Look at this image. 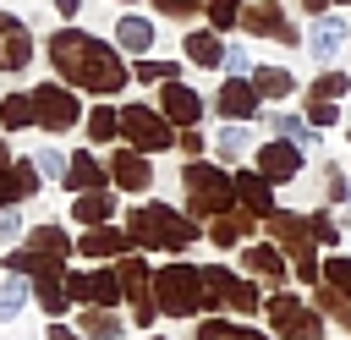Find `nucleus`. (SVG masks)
I'll list each match as a JSON object with an SVG mask.
<instances>
[{"instance_id":"obj_47","label":"nucleus","mask_w":351,"mask_h":340,"mask_svg":"<svg viewBox=\"0 0 351 340\" xmlns=\"http://www.w3.org/2000/svg\"><path fill=\"white\" fill-rule=\"evenodd\" d=\"M159 5V16H192V11H203V0H154Z\"/></svg>"},{"instance_id":"obj_43","label":"nucleus","mask_w":351,"mask_h":340,"mask_svg":"<svg viewBox=\"0 0 351 340\" xmlns=\"http://www.w3.org/2000/svg\"><path fill=\"white\" fill-rule=\"evenodd\" d=\"M225 77H252V55L241 44H225Z\"/></svg>"},{"instance_id":"obj_51","label":"nucleus","mask_w":351,"mask_h":340,"mask_svg":"<svg viewBox=\"0 0 351 340\" xmlns=\"http://www.w3.org/2000/svg\"><path fill=\"white\" fill-rule=\"evenodd\" d=\"M302 5H307L313 16H324V11H329V0H302Z\"/></svg>"},{"instance_id":"obj_50","label":"nucleus","mask_w":351,"mask_h":340,"mask_svg":"<svg viewBox=\"0 0 351 340\" xmlns=\"http://www.w3.org/2000/svg\"><path fill=\"white\" fill-rule=\"evenodd\" d=\"M55 11H60V16H66V22H71V16H77V11H82V0H55Z\"/></svg>"},{"instance_id":"obj_24","label":"nucleus","mask_w":351,"mask_h":340,"mask_svg":"<svg viewBox=\"0 0 351 340\" xmlns=\"http://www.w3.org/2000/svg\"><path fill=\"white\" fill-rule=\"evenodd\" d=\"M110 214H115V192L110 186H99V192H77L71 197V219L88 230V225H110Z\"/></svg>"},{"instance_id":"obj_49","label":"nucleus","mask_w":351,"mask_h":340,"mask_svg":"<svg viewBox=\"0 0 351 340\" xmlns=\"http://www.w3.org/2000/svg\"><path fill=\"white\" fill-rule=\"evenodd\" d=\"M44 340H82V329H71V324H49Z\"/></svg>"},{"instance_id":"obj_17","label":"nucleus","mask_w":351,"mask_h":340,"mask_svg":"<svg viewBox=\"0 0 351 340\" xmlns=\"http://www.w3.org/2000/svg\"><path fill=\"white\" fill-rule=\"evenodd\" d=\"M110 181H115L121 192H148V186H154L148 154H143V148H115V154H110Z\"/></svg>"},{"instance_id":"obj_37","label":"nucleus","mask_w":351,"mask_h":340,"mask_svg":"<svg viewBox=\"0 0 351 340\" xmlns=\"http://www.w3.org/2000/svg\"><path fill=\"white\" fill-rule=\"evenodd\" d=\"M132 77H137V82H176V77H181V66H176V60H148V55H137Z\"/></svg>"},{"instance_id":"obj_39","label":"nucleus","mask_w":351,"mask_h":340,"mask_svg":"<svg viewBox=\"0 0 351 340\" xmlns=\"http://www.w3.org/2000/svg\"><path fill=\"white\" fill-rule=\"evenodd\" d=\"M346 88H351L346 71H318L313 77V99H346Z\"/></svg>"},{"instance_id":"obj_25","label":"nucleus","mask_w":351,"mask_h":340,"mask_svg":"<svg viewBox=\"0 0 351 340\" xmlns=\"http://www.w3.org/2000/svg\"><path fill=\"white\" fill-rule=\"evenodd\" d=\"M241 236H252V214L247 208H225L208 219V241L214 247H241Z\"/></svg>"},{"instance_id":"obj_46","label":"nucleus","mask_w":351,"mask_h":340,"mask_svg":"<svg viewBox=\"0 0 351 340\" xmlns=\"http://www.w3.org/2000/svg\"><path fill=\"white\" fill-rule=\"evenodd\" d=\"M324 192H329V203H346V197H351V192H346V175H340L335 165L324 170Z\"/></svg>"},{"instance_id":"obj_6","label":"nucleus","mask_w":351,"mask_h":340,"mask_svg":"<svg viewBox=\"0 0 351 340\" xmlns=\"http://www.w3.org/2000/svg\"><path fill=\"white\" fill-rule=\"evenodd\" d=\"M269 230H274V241H280V252H291V263H296V274L302 280H324V269H318V258H313V247H318V236H313V219H302V214H269Z\"/></svg>"},{"instance_id":"obj_9","label":"nucleus","mask_w":351,"mask_h":340,"mask_svg":"<svg viewBox=\"0 0 351 340\" xmlns=\"http://www.w3.org/2000/svg\"><path fill=\"white\" fill-rule=\"evenodd\" d=\"M203 291H208V307H230V313H258V285L219 269V263H203Z\"/></svg>"},{"instance_id":"obj_52","label":"nucleus","mask_w":351,"mask_h":340,"mask_svg":"<svg viewBox=\"0 0 351 340\" xmlns=\"http://www.w3.org/2000/svg\"><path fill=\"white\" fill-rule=\"evenodd\" d=\"M5 165H11V148H5V137H0V170H5Z\"/></svg>"},{"instance_id":"obj_29","label":"nucleus","mask_w":351,"mask_h":340,"mask_svg":"<svg viewBox=\"0 0 351 340\" xmlns=\"http://www.w3.org/2000/svg\"><path fill=\"white\" fill-rule=\"evenodd\" d=\"M0 126H5V132H27V126H38L33 93H5V99H0Z\"/></svg>"},{"instance_id":"obj_35","label":"nucleus","mask_w":351,"mask_h":340,"mask_svg":"<svg viewBox=\"0 0 351 340\" xmlns=\"http://www.w3.org/2000/svg\"><path fill=\"white\" fill-rule=\"evenodd\" d=\"M269 126H274V137H291V143H302V148H313L318 143V126L313 121H302V115H269Z\"/></svg>"},{"instance_id":"obj_23","label":"nucleus","mask_w":351,"mask_h":340,"mask_svg":"<svg viewBox=\"0 0 351 340\" xmlns=\"http://www.w3.org/2000/svg\"><path fill=\"white\" fill-rule=\"evenodd\" d=\"M154 22L148 16H137V11H126L121 22H115V44H121V55H148L154 49Z\"/></svg>"},{"instance_id":"obj_8","label":"nucleus","mask_w":351,"mask_h":340,"mask_svg":"<svg viewBox=\"0 0 351 340\" xmlns=\"http://www.w3.org/2000/svg\"><path fill=\"white\" fill-rule=\"evenodd\" d=\"M33 110H38V126L55 132V137L82 121V104H77V88L71 82H38L33 88Z\"/></svg>"},{"instance_id":"obj_22","label":"nucleus","mask_w":351,"mask_h":340,"mask_svg":"<svg viewBox=\"0 0 351 340\" xmlns=\"http://www.w3.org/2000/svg\"><path fill=\"white\" fill-rule=\"evenodd\" d=\"M99 186H110V165H99L88 148H77L66 165V192H99Z\"/></svg>"},{"instance_id":"obj_32","label":"nucleus","mask_w":351,"mask_h":340,"mask_svg":"<svg viewBox=\"0 0 351 340\" xmlns=\"http://www.w3.org/2000/svg\"><path fill=\"white\" fill-rule=\"evenodd\" d=\"M22 241H27V247H38V252H49V258H60V263L71 258V236H66L60 225H33Z\"/></svg>"},{"instance_id":"obj_53","label":"nucleus","mask_w":351,"mask_h":340,"mask_svg":"<svg viewBox=\"0 0 351 340\" xmlns=\"http://www.w3.org/2000/svg\"><path fill=\"white\" fill-rule=\"evenodd\" d=\"M143 340H165V335H143Z\"/></svg>"},{"instance_id":"obj_7","label":"nucleus","mask_w":351,"mask_h":340,"mask_svg":"<svg viewBox=\"0 0 351 340\" xmlns=\"http://www.w3.org/2000/svg\"><path fill=\"white\" fill-rule=\"evenodd\" d=\"M263 313H269L274 335H285V340H324V313H318V307H307V302H302V296H291V291L269 296V302H263Z\"/></svg>"},{"instance_id":"obj_4","label":"nucleus","mask_w":351,"mask_h":340,"mask_svg":"<svg viewBox=\"0 0 351 340\" xmlns=\"http://www.w3.org/2000/svg\"><path fill=\"white\" fill-rule=\"evenodd\" d=\"M181 186H186V214H192V219H214V214L236 208V175H225V170L208 165V159H186Z\"/></svg>"},{"instance_id":"obj_20","label":"nucleus","mask_w":351,"mask_h":340,"mask_svg":"<svg viewBox=\"0 0 351 340\" xmlns=\"http://www.w3.org/2000/svg\"><path fill=\"white\" fill-rule=\"evenodd\" d=\"M236 203L247 208V214H274V181L263 175V170H236Z\"/></svg>"},{"instance_id":"obj_42","label":"nucleus","mask_w":351,"mask_h":340,"mask_svg":"<svg viewBox=\"0 0 351 340\" xmlns=\"http://www.w3.org/2000/svg\"><path fill=\"white\" fill-rule=\"evenodd\" d=\"M307 121H313V126H335V121H340V99H313V93H307Z\"/></svg>"},{"instance_id":"obj_45","label":"nucleus","mask_w":351,"mask_h":340,"mask_svg":"<svg viewBox=\"0 0 351 340\" xmlns=\"http://www.w3.org/2000/svg\"><path fill=\"white\" fill-rule=\"evenodd\" d=\"M27 230H22V214H16V203L11 208H0V241H22Z\"/></svg>"},{"instance_id":"obj_19","label":"nucleus","mask_w":351,"mask_h":340,"mask_svg":"<svg viewBox=\"0 0 351 340\" xmlns=\"http://www.w3.org/2000/svg\"><path fill=\"white\" fill-rule=\"evenodd\" d=\"M307 49H313V60H335V55L346 49V16H335V11L313 16V27H307Z\"/></svg>"},{"instance_id":"obj_26","label":"nucleus","mask_w":351,"mask_h":340,"mask_svg":"<svg viewBox=\"0 0 351 340\" xmlns=\"http://www.w3.org/2000/svg\"><path fill=\"white\" fill-rule=\"evenodd\" d=\"M241 269L247 274H258V280H274V285H285V252L280 247H241Z\"/></svg>"},{"instance_id":"obj_38","label":"nucleus","mask_w":351,"mask_h":340,"mask_svg":"<svg viewBox=\"0 0 351 340\" xmlns=\"http://www.w3.org/2000/svg\"><path fill=\"white\" fill-rule=\"evenodd\" d=\"M33 165H38V175H44V181H66L71 154H60V148H38V154H33Z\"/></svg>"},{"instance_id":"obj_18","label":"nucleus","mask_w":351,"mask_h":340,"mask_svg":"<svg viewBox=\"0 0 351 340\" xmlns=\"http://www.w3.org/2000/svg\"><path fill=\"white\" fill-rule=\"evenodd\" d=\"M137 241H132V230H115V225H88L82 236H77V252L82 258H126Z\"/></svg>"},{"instance_id":"obj_54","label":"nucleus","mask_w":351,"mask_h":340,"mask_svg":"<svg viewBox=\"0 0 351 340\" xmlns=\"http://www.w3.org/2000/svg\"><path fill=\"white\" fill-rule=\"evenodd\" d=\"M121 5H137V0H121Z\"/></svg>"},{"instance_id":"obj_11","label":"nucleus","mask_w":351,"mask_h":340,"mask_svg":"<svg viewBox=\"0 0 351 340\" xmlns=\"http://www.w3.org/2000/svg\"><path fill=\"white\" fill-rule=\"evenodd\" d=\"M115 274H121V285H126L132 324H154V318H159V302H154V269H148L137 252H126V258L115 263Z\"/></svg>"},{"instance_id":"obj_33","label":"nucleus","mask_w":351,"mask_h":340,"mask_svg":"<svg viewBox=\"0 0 351 340\" xmlns=\"http://www.w3.org/2000/svg\"><path fill=\"white\" fill-rule=\"evenodd\" d=\"M197 340H269L263 329L252 324H230V318H203L197 324Z\"/></svg>"},{"instance_id":"obj_55","label":"nucleus","mask_w":351,"mask_h":340,"mask_svg":"<svg viewBox=\"0 0 351 340\" xmlns=\"http://www.w3.org/2000/svg\"><path fill=\"white\" fill-rule=\"evenodd\" d=\"M340 5H351V0H340Z\"/></svg>"},{"instance_id":"obj_16","label":"nucleus","mask_w":351,"mask_h":340,"mask_svg":"<svg viewBox=\"0 0 351 340\" xmlns=\"http://www.w3.org/2000/svg\"><path fill=\"white\" fill-rule=\"evenodd\" d=\"M252 159H258V170H263L269 181H296V175H302V143H291V137L263 143Z\"/></svg>"},{"instance_id":"obj_3","label":"nucleus","mask_w":351,"mask_h":340,"mask_svg":"<svg viewBox=\"0 0 351 340\" xmlns=\"http://www.w3.org/2000/svg\"><path fill=\"white\" fill-rule=\"evenodd\" d=\"M154 302L165 318H197L208 307V291H203V269L197 263H165L154 269Z\"/></svg>"},{"instance_id":"obj_48","label":"nucleus","mask_w":351,"mask_h":340,"mask_svg":"<svg viewBox=\"0 0 351 340\" xmlns=\"http://www.w3.org/2000/svg\"><path fill=\"white\" fill-rule=\"evenodd\" d=\"M176 148L197 159V154H203V132H197V126H181V137H176Z\"/></svg>"},{"instance_id":"obj_1","label":"nucleus","mask_w":351,"mask_h":340,"mask_svg":"<svg viewBox=\"0 0 351 340\" xmlns=\"http://www.w3.org/2000/svg\"><path fill=\"white\" fill-rule=\"evenodd\" d=\"M44 49H49V66L60 71V82H71V88H82V93H99V99L121 93L126 77H132L126 60H121V44L93 38L88 27H55Z\"/></svg>"},{"instance_id":"obj_40","label":"nucleus","mask_w":351,"mask_h":340,"mask_svg":"<svg viewBox=\"0 0 351 340\" xmlns=\"http://www.w3.org/2000/svg\"><path fill=\"white\" fill-rule=\"evenodd\" d=\"M203 11H208V22H214L219 33L241 22V0H203Z\"/></svg>"},{"instance_id":"obj_14","label":"nucleus","mask_w":351,"mask_h":340,"mask_svg":"<svg viewBox=\"0 0 351 340\" xmlns=\"http://www.w3.org/2000/svg\"><path fill=\"white\" fill-rule=\"evenodd\" d=\"M258 104H263V93L252 88V77H225L219 93H214V110H219L225 121H252Z\"/></svg>"},{"instance_id":"obj_34","label":"nucleus","mask_w":351,"mask_h":340,"mask_svg":"<svg viewBox=\"0 0 351 340\" xmlns=\"http://www.w3.org/2000/svg\"><path fill=\"white\" fill-rule=\"evenodd\" d=\"M115 137H121V110L93 104L88 110V143H115Z\"/></svg>"},{"instance_id":"obj_12","label":"nucleus","mask_w":351,"mask_h":340,"mask_svg":"<svg viewBox=\"0 0 351 340\" xmlns=\"http://www.w3.org/2000/svg\"><path fill=\"white\" fill-rule=\"evenodd\" d=\"M241 27L252 38H274V44H302V33L291 27V16L280 11V0H252L241 5Z\"/></svg>"},{"instance_id":"obj_30","label":"nucleus","mask_w":351,"mask_h":340,"mask_svg":"<svg viewBox=\"0 0 351 340\" xmlns=\"http://www.w3.org/2000/svg\"><path fill=\"white\" fill-rule=\"evenodd\" d=\"M252 88H258L263 99H291V93H296V77H291L285 66H252Z\"/></svg>"},{"instance_id":"obj_41","label":"nucleus","mask_w":351,"mask_h":340,"mask_svg":"<svg viewBox=\"0 0 351 340\" xmlns=\"http://www.w3.org/2000/svg\"><path fill=\"white\" fill-rule=\"evenodd\" d=\"M324 285H335V291L351 302V258H329V263H324Z\"/></svg>"},{"instance_id":"obj_31","label":"nucleus","mask_w":351,"mask_h":340,"mask_svg":"<svg viewBox=\"0 0 351 340\" xmlns=\"http://www.w3.org/2000/svg\"><path fill=\"white\" fill-rule=\"evenodd\" d=\"M27 296H33V280H27V274H5V280H0V324H11V318L27 307Z\"/></svg>"},{"instance_id":"obj_10","label":"nucleus","mask_w":351,"mask_h":340,"mask_svg":"<svg viewBox=\"0 0 351 340\" xmlns=\"http://www.w3.org/2000/svg\"><path fill=\"white\" fill-rule=\"evenodd\" d=\"M66 291L82 307H115V302H126V285H121L115 269H66Z\"/></svg>"},{"instance_id":"obj_28","label":"nucleus","mask_w":351,"mask_h":340,"mask_svg":"<svg viewBox=\"0 0 351 340\" xmlns=\"http://www.w3.org/2000/svg\"><path fill=\"white\" fill-rule=\"evenodd\" d=\"M77 329H82V340H126L115 307H82V324Z\"/></svg>"},{"instance_id":"obj_5","label":"nucleus","mask_w":351,"mask_h":340,"mask_svg":"<svg viewBox=\"0 0 351 340\" xmlns=\"http://www.w3.org/2000/svg\"><path fill=\"white\" fill-rule=\"evenodd\" d=\"M121 137H126L132 148H143V154L176 148V126H170V115H165L159 104H126V110H121Z\"/></svg>"},{"instance_id":"obj_2","label":"nucleus","mask_w":351,"mask_h":340,"mask_svg":"<svg viewBox=\"0 0 351 340\" xmlns=\"http://www.w3.org/2000/svg\"><path fill=\"white\" fill-rule=\"evenodd\" d=\"M126 230H132L137 247H159V252H186L197 241V219L176 214L170 203H137L126 214Z\"/></svg>"},{"instance_id":"obj_15","label":"nucleus","mask_w":351,"mask_h":340,"mask_svg":"<svg viewBox=\"0 0 351 340\" xmlns=\"http://www.w3.org/2000/svg\"><path fill=\"white\" fill-rule=\"evenodd\" d=\"M159 110L170 115V126H197L203 121V93L186 88L181 77L176 82H159Z\"/></svg>"},{"instance_id":"obj_36","label":"nucleus","mask_w":351,"mask_h":340,"mask_svg":"<svg viewBox=\"0 0 351 340\" xmlns=\"http://www.w3.org/2000/svg\"><path fill=\"white\" fill-rule=\"evenodd\" d=\"M247 148H252V132H247V121H230V126L214 137V154H219V159H241Z\"/></svg>"},{"instance_id":"obj_21","label":"nucleus","mask_w":351,"mask_h":340,"mask_svg":"<svg viewBox=\"0 0 351 340\" xmlns=\"http://www.w3.org/2000/svg\"><path fill=\"white\" fill-rule=\"evenodd\" d=\"M181 49H186V60L203 66V71L225 66V38H219V27H192V33L181 38Z\"/></svg>"},{"instance_id":"obj_44","label":"nucleus","mask_w":351,"mask_h":340,"mask_svg":"<svg viewBox=\"0 0 351 340\" xmlns=\"http://www.w3.org/2000/svg\"><path fill=\"white\" fill-rule=\"evenodd\" d=\"M307 219H313V236H318V247H335V241H340V225H335L324 208H318V214H307Z\"/></svg>"},{"instance_id":"obj_27","label":"nucleus","mask_w":351,"mask_h":340,"mask_svg":"<svg viewBox=\"0 0 351 340\" xmlns=\"http://www.w3.org/2000/svg\"><path fill=\"white\" fill-rule=\"evenodd\" d=\"M33 302L49 313V318H60L66 307H71V291H66V274H38L33 280Z\"/></svg>"},{"instance_id":"obj_13","label":"nucleus","mask_w":351,"mask_h":340,"mask_svg":"<svg viewBox=\"0 0 351 340\" xmlns=\"http://www.w3.org/2000/svg\"><path fill=\"white\" fill-rule=\"evenodd\" d=\"M27 66H33V27L16 11H0V71L16 77Z\"/></svg>"}]
</instances>
